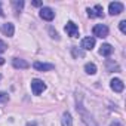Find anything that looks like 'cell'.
I'll return each mask as SVG.
<instances>
[{"label":"cell","instance_id":"19","mask_svg":"<svg viewBox=\"0 0 126 126\" xmlns=\"http://www.w3.org/2000/svg\"><path fill=\"white\" fill-rule=\"evenodd\" d=\"M6 47H8V46H6V43H5L3 40H0V53L5 52V50H6Z\"/></svg>","mask_w":126,"mask_h":126},{"label":"cell","instance_id":"15","mask_svg":"<svg viewBox=\"0 0 126 126\" xmlns=\"http://www.w3.org/2000/svg\"><path fill=\"white\" fill-rule=\"evenodd\" d=\"M12 5H14V8H15V11H16V12H19V11L24 8V2H22V0H19V2H18V0H14Z\"/></svg>","mask_w":126,"mask_h":126},{"label":"cell","instance_id":"14","mask_svg":"<svg viewBox=\"0 0 126 126\" xmlns=\"http://www.w3.org/2000/svg\"><path fill=\"white\" fill-rule=\"evenodd\" d=\"M85 71L88 74H95L96 73V65L94 64V62H88V64L85 65Z\"/></svg>","mask_w":126,"mask_h":126},{"label":"cell","instance_id":"23","mask_svg":"<svg viewBox=\"0 0 126 126\" xmlns=\"http://www.w3.org/2000/svg\"><path fill=\"white\" fill-rule=\"evenodd\" d=\"M0 16H3V11H2V5H0Z\"/></svg>","mask_w":126,"mask_h":126},{"label":"cell","instance_id":"3","mask_svg":"<svg viewBox=\"0 0 126 126\" xmlns=\"http://www.w3.org/2000/svg\"><path fill=\"white\" fill-rule=\"evenodd\" d=\"M123 3H120V2H111L110 3V6H108V12H110V15H119V14H122L123 12Z\"/></svg>","mask_w":126,"mask_h":126},{"label":"cell","instance_id":"21","mask_svg":"<svg viewBox=\"0 0 126 126\" xmlns=\"http://www.w3.org/2000/svg\"><path fill=\"white\" fill-rule=\"evenodd\" d=\"M3 64H5V58L0 56V65H3Z\"/></svg>","mask_w":126,"mask_h":126},{"label":"cell","instance_id":"25","mask_svg":"<svg viewBox=\"0 0 126 126\" xmlns=\"http://www.w3.org/2000/svg\"><path fill=\"white\" fill-rule=\"evenodd\" d=\"M0 80H2V76H0Z\"/></svg>","mask_w":126,"mask_h":126},{"label":"cell","instance_id":"12","mask_svg":"<svg viewBox=\"0 0 126 126\" xmlns=\"http://www.w3.org/2000/svg\"><path fill=\"white\" fill-rule=\"evenodd\" d=\"M113 46L111 45H108V43H104L102 46H101V49H99V53L102 55V56H110L111 53H113Z\"/></svg>","mask_w":126,"mask_h":126},{"label":"cell","instance_id":"7","mask_svg":"<svg viewBox=\"0 0 126 126\" xmlns=\"http://www.w3.org/2000/svg\"><path fill=\"white\" fill-rule=\"evenodd\" d=\"M55 16V12L50 9V8H42L40 11V18L45 19V21H52Z\"/></svg>","mask_w":126,"mask_h":126},{"label":"cell","instance_id":"4","mask_svg":"<svg viewBox=\"0 0 126 126\" xmlns=\"http://www.w3.org/2000/svg\"><path fill=\"white\" fill-rule=\"evenodd\" d=\"M33 67L37 71H50V70L55 68L53 64H46V62H40V61H36L34 64H33Z\"/></svg>","mask_w":126,"mask_h":126},{"label":"cell","instance_id":"5","mask_svg":"<svg viewBox=\"0 0 126 126\" xmlns=\"http://www.w3.org/2000/svg\"><path fill=\"white\" fill-rule=\"evenodd\" d=\"M88 15H89V18H99V16L104 15V9H102L101 5H96L95 8L88 9Z\"/></svg>","mask_w":126,"mask_h":126},{"label":"cell","instance_id":"13","mask_svg":"<svg viewBox=\"0 0 126 126\" xmlns=\"http://www.w3.org/2000/svg\"><path fill=\"white\" fill-rule=\"evenodd\" d=\"M62 126H73V119L70 116V113H64L62 114Z\"/></svg>","mask_w":126,"mask_h":126},{"label":"cell","instance_id":"18","mask_svg":"<svg viewBox=\"0 0 126 126\" xmlns=\"http://www.w3.org/2000/svg\"><path fill=\"white\" fill-rule=\"evenodd\" d=\"M119 27H120V31H122V33H126V21H122V22L119 24Z\"/></svg>","mask_w":126,"mask_h":126},{"label":"cell","instance_id":"11","mask_svg":"<svg viewBox=\"0 0 126 126\" xmlns=\"http://www.w3.org/2000/svg\"><path fill=\"white\" fill-rule=\"evenodd\" d=\"M2 31H3L5 36L11 37V36H14V33H15V27H14V24L6 22V24H3V27H2Z\"/></svg>","mask_w":126,"mask_h":126},{"label":"cell","instance_id":"1","mask_svg":"<svg viewBox=\"0 0 126 126\" xmlns=\"http://www.w3.org/2000/svg\"><path fill=\"white\" fill-rule=\"evenodd\" d=\"M92 31H94V36H96L99 39H105L108 36V27L104 24H96Z\"/></svg>","mask_w":126,"mask_h":126},{"label":"cell","instance_id":"16","mask_svg":"<svg viewBox=\"0 0 126 126\" xmlns=\"http://www.w3.org/2000/svg\"><path fill=\"white\" fill-rule=\"evenodd\" d=\"M71 52H73V55H74L76 58H77V56H80V58L85 56V52L80 50V49H77V47H71Z\"/></svg>","mask_w":126,"mask_h":126},{"label":"cell","instance_id":"9","mask_svg":"<svg viewBox=\"0 0 126 126\" xmlns=\"http://www.w3.org/2000/svg\"><path fill=\"white\" fill-rule=\"evenodd\" d=\"M94 46H95V39L94 37H85L82 40V47L85 50H92Z\"/></svg>","mask_w":126,"mask_h":126},{"label":"cell","instance_id":"2","mask_svg":"<svg viewBox=\"0 0 126 126\" xmlns=\"http://www.w3.org/2000/svg\"><path fill=\"white\" fill-rule=\"evenodd\" d=\"M45 89H46V85H45L40 79H34V80H31V91H33L34 95H40Z\"/></svg>","mask_w":126,"mask_h":126},{"label":"cell","instance_id":"10","mask_svg":"<svg viewBox=\"0 0 126 126\" xmlns=\"http://www.w3.org/2000/svg\"><path fill=\"white\" fill-rule=\"evenodd\" d=\"M110 86H111V89L114 92H123V89H125V85H123V82L120 79H113Z\"/></svg>","mask_w":126,"mask_h":126},{"label":"cell","instance_id":"8","mask_svg":"<svg viewBox=\"0 0 126 126\" xmlns=\"http://www.w3.org/2000/svg\"><path fill=\"white\" fill-rule=\"evenodd\" d=\"M12 65H14L15 68H19V70H27V68L30 67V64H28L27 61L19 59V58H14V59H12Z\"/></svg>","mask_w":126,"mask_h":126},{"label":"cell","instance_id":"6","mask_svg":"<svg viewBox=\"0 0 126 126\" xmlns=\"http://www.w3.org/2000/svg\"><path fill=\"white\" fill-rule=\"evenodd\" d=\"M65 33H67L68 36H71V37H79V28H77V25H76L73 21H68V22H67V25H65Z\"/></svg>","mask_w":126,"mask_h":126},{"label":"cell","instance_id":"20","mask_svg":"<svg viewBox=\"0 0 126 126\" xmlns=\"http://www.w3.org/2000/svg\"><path fill=\"white\" fill-rule=\"evenodd\" d=\"M33 6H42V2H37L36 0V2H33Z\"/></svg>","mask_w":126,"mask_h":126},{"label":"cell","instance_id":"17","mask_svg":"<svg viewBox=\"0 0 126 126\" xmlns=\"http://www.w3.org/2000/svg\"><path fill=\"white\" fill-rule=\"evenodd\" d=\"M8 99H9L8 94H5V92H0V102H6Z\"/></svg>","mask_w":126,"mask_h":126},{"label":"cell","instance_id":"22","mask_svg":"<svg viewBox=\"0 0 126 126\" xmlns=\"http://www.w3.org/2000/svg\"><path fill=\"white\" fill-rule=\"evenodd\" d=\"M111 126H122V125H120V123H117V122H116V123H111Z\"/></svg>","mask_w":126,"mask_h":126},{"label":"cell","instance_id":"24","mask_svg":"<svg viewBox=\"0 0 126 126\" xmlns=\"http://www.w3.org/2000/svg\"><path fill=\"white\" fill-rule=\"evenodd\" d=\"M27 126H36V125H34V123H28Z\"/></svg>","mask_w":126,"mask_h":126}]
</instances>
